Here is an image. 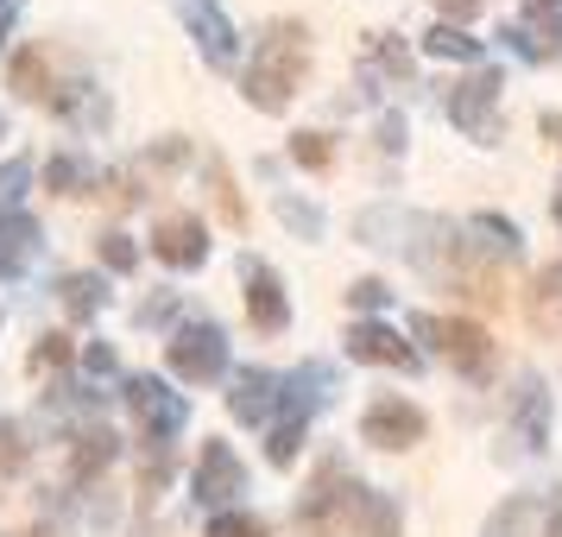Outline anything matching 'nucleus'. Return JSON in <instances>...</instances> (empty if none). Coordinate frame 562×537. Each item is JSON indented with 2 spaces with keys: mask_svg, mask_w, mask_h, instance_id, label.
I'll list each match as a JSON object with an SVG mask.
<instances>
[{
  "mask_svg": "<svg viewBox=\"0 0 562 537\" xmlns=\"http://www.w3.org/2000/svg\"><path fill=\"white\" fill-rule=\"evenodd\" d=\"M95 165L89 158H77V153H57V158H45V190H57V197H89L95 190Z\"/></svg>",
  "mask_w": 562,
  "mask_h": 537,
  "instance_id": "obj_22",
  "label": "nucleus"
},
{
  "mask_svg": "<svg viewBox=\"0 0 562 537\" xmlns=\"http://www.w3.org/2000/svg\"><path fill=\"white\" fill-rule=\"evenodd\" d=\"M348 360H367V367H398V373H417V367H424V355L411 348L405 335L385 329V323H373V316L348 323Z\"/></svg>",
  "mask_w": 562,
  "mask_h": 537,
  "instance_id": "obj_11",
  "label": "nucleus"
},
{
  "mask_svg": "<svg viewBox=\"0 0 562 537\" xmlns=\"http://www.w3.org/2000/svg\"><path fill=\"white\" fill-rule=\"evenodd\" d=\"M26 183H32V158H7L0 165V209H20Z\"/></svg>",
  "mask_w": 562,
  "mask_h": 537,
  "instance_id": "obj_33",
  "label": "nucleus"
},
{
  "mask_svg": "<svg viewBox=\"0 0 562 537\" xmlns=\"http://www.w3.org/2000/svg\"><path fill=\"white\" fill-rule=\"evenodd\" d=\"M26 424H13V417H0V474H13V468H26Z\"/></svg>",
  "mask_w": 562,
  "mask_h": 537,
  "instance_id": "obj_32",
  "label": "nucleus"
},
{
  "mask_svg": "<svg viewBox=\"0 0 562 537\" xmlns=\"http://www.w3.org/2000/svg\"><path fill=\"white\" fill-rule=\"evenodd\" d=\"M512 436H518V449H531V456L550 443V392H543L537 373H525L518 392H512Z\"/></svg>",
  "mask_w": 562,
  "mask_h": 537,
  "instance_id": "obj_16",
  "label": "nucleus"
},
{
  "mask_svg": "<svg viewBox=\"0 0 562 537\" xmlns=\"http://www.w3.org/2000/svg\"><path fill=\"white\" fill-rule=\"evenodd\" d=\"M127 411L139 417V430H146V443H153V449L178 443L183 424H190V405H183V392H171V385L158 380V373H133V380H127Z\"/></svg>",
  "mask_w": 562,
  "mask_h": 537,
  "instance_id": "obj_6",
  "label": "nucleus"
},
{
  "mask_svg": "<svg viewBox=\"0 0 562 537\" xmlns=\"http://www.w3.org/2000/svg\"><path fill=\"white\" fill-rule=\"evenodd\" d=\"M348 304H355L360 316H373V310H385V304H392V291H385L380 279H355V284H348Z\"/></svg>",
  "mask_w": 562,
  "mask_h": 537,
  "instance_id": "obj_36",
  "label": "nucleus"
},
{
  "mask_svg": "<svg viewBox=\"0 0 562 537\" xmlns=\"http://www.w3.org/2000/svg\"><path fill=\"white\" fill-rule=\"evenodd\" d=\"M102 266H108V272H133V266H139V247H133V234H121V228H108V234H102Z\"/></svg>",
  "mask_w": 562,
  "mask_h": 537,
  "instance_id": "obj_34",
  "label": "nucleus"
},
{
  "mask_svg": "<svg viewBox=\"0 0 562 537\" xmlns=\"http://www.w3.org/2000/svg\"><path fill=\"white\" fill-rule=\"evenodd\" d=\"M190 493H196V506H209V512H228L234 500L247 493V468H240V456H234L228 443H203V449H196Z\"/></svg>",
  "mask_w": 562,
  "mask_h": 537,
  "instance_id": "obj_7",
  "label": "nucleus"
},
{
  "mask_svg": "<svg viewBox=\"0 0 562 537\" xmlns=\"http://www.w3.org/2000/svg\"><path fill=\"white\" fill-rule=\"evenodd\" d=\"M45 247V228L26 209H0V279H26V266Z\"/></svg>",
  "mask_w": 562,
  "mask_h": 537,
  "instance_id": "obj_15",
  "label": "nucleus"
},
{
  "mask_svg": "<svg viewBox=\"0 0 562 537\" xmlns=\"http://www.w3.org/2000/svg\"><path fill=\"white\" fill-rule=\"evenodd\" d=\"M499 45H506L512 57H525V64H557V57H562V45H550V38H537V32L525 26V20L499 32Z\"/></svg>",
  "mask_w": 562,
  "mask_h": 537,
  "instance_id": "obj_27",
  "label": "nucleus"
},
{
  "mask_svg": "<svg viewBox=\"0 0 562 537\" xmlns=\"http://www.w3.org/2000/svg\"><path fill=\"white\" fill-rule=\"evenodd\" d=\"M304 70H310V32L297 20H272V26L259 32L254 57H247L240 96L259 114H284L291 96H297V82H304Z\"/></svg>",
  "mask_w": 562,
  "mask_h": 537,
  "instance_id": "obj_1",
  "label": "nucleus"
},
{
  "mask_svg": "<svg viewBox=\"0 0 562 537\" xmlns=\"http://www.w3.org/2000/svg\"><path fill=\"white\" fill-rule=\"evenodd\" d=\"M171 304H178L171 291H165V298H153V304H139V323H165V316H171Z\"/></svg>",
  "mask_w": 562,
  "mask_h": 537,
  "instance_id": "obj_41",
  "label": "nucleus"
},
{
  "mask_svg": "<svg viewBox=\"0 0 562 537\" xmlns=\"http://www.w3.org/2000/svg\"><path fill=\"white\" fill-rule=\"evenodd\" d=\"M77 360H82V373H102V380H108V373H121V360H114V348H108V342H89Z\"/></svg>",
  "mask_w": 562,
  "mask_h": 537,
  "instance_id": "obj_37",
  "label": "nucleus"
},
{
  "mask_svg": "<svg viewBox=\"0 0 562 537\" xmlns=\"http://www.w3.org/2000/svg\"><path fill=\"white\" fill-rule=\"evenodd\" d=\"M525 26H531L537 38L562 45V0H525Z\"/></svg>",
  "mask_w": 562,
  "mask_h": 537,
  "instance_id": "obj_31",
  "label": "nucleus"
},
{
  "mask_svg": "<svg viewBox=\"0 0 562 537\" xmlns=\"http://www.w3.org/2000/svg\"><path fill=\"white\" fill-rule=\"evenodd\" d=\"M240 298H247V323L266 335H279L291 323V298H284V279L266 266V259H240Z\"/></svg>",
  "mask_w": 562,
  "mask_h": 537,
  "instance_id": "obj_10",
  "label": "nucleus"
},
{
  "mask_svg": "<svg viewBox=\"0 0 562 537\" xmlns=\"http://www.w3.org/2000/svg\"><path fill=\"white\" fill-rule=\"evenodd\" d=\"M153 254L171 266V272H196L209 259V228L203 215H190V209H178V215H165L153 228Z\"/></svg>",
  "mask_w": 562,
  "mask_h": 537,
  "instance_id": "obj_12",
  "label": "nucleus"
},
{
  "mask_svg": "<svg viewBox=\"0 0 562 537\" xmlns=\"http://www.w3.org/2000/svg\"><path fill=\"white\" fill-rule=\"evenodd\" d=\"M114 449H121V436L108 430L102 417H95V424H82V430H77V443H70V474H77V481H89V474H102L108 461H114Z\"/></svg>",
  "mask_w": 562,
  "mask_h": 537,
  "instance_id": "obj_19",
  "label": "nucleus"
},
{
  "mask_svg": "<svg viewBox=\"0 0 562 537\" xmlns=\"http://www.w3.org/2000/svg\"><path fill=\"white\" fill-rule=\"evenodd\" d=\"M557 222H562V183H557Z\"/></svg>",
  "mask_w": 562,
  "mask_h": 537,
  "instance_id": "obj_44",
  "label": "nucleus"
},
{
  "mask_svg": "<svg viewBox=\"0 0 562 537\" xmlns=\"http://www.w3.org/2000/svg\"><path fill=\"white\" fill-rule=\"evenodd\" d=\"M537 127H543V139H550V146H562V114H543Z\"/></svg>",
  "mask_w": 562,
  "mask_h": 537,
  "instance_id": "obj_43",
  "label": "nucleus"
},
{
  "mask_svg": "<svg viewBox=\"0 0 562 537\" xmlns=\"http://www.w3.org/2000/svg\"><path fill=\"white\" fill-rule=\"evenodd\" d=\"M436 7H442V26H461V20H474V13H481L486 0H436Z\"/></svg>",
  "mask_w": 562,
  "mask_h": 537,
  "instance_id": "obj_38",
  "label": "nucleus"
},
{
  "mask_svg": "<svg viewBox=\"0 0 562 537\" xmlns=\"http://www.w3.org/2000/svg\"><path fill=\"white\" fill-rule=\"evenodd\" d=\"M499 70H474V77L449 82V121H456L474 146H499Z\"/></svg>",
  "mask_w": 562,
  "mask_h": 537,
  "instance_id": "obj_5",
  "label": "nucleus"
},
{
  "mask_svg": "<svg viewBox=\"0 0 562 537\" xmlns=\"http://www.w3.org/2000/svg\"><path fill=\"white\" fill-rule=\"evenodd\" d=\"M57 298H64V316L70 323H95L108 310V279L102 272H70V279L57 284Z\"/></svg>",
  "mask_w": 562,
  "mask_h": 537,
  "instance_id": "obj_20",
  "label": "nucleus"
},
{
  "mask_svg": "<svg viewBox=\"0 0 562 537\" xmlns=\"http://www.w3.org/2000/svg\"><path fill=\"white\" fill-rule=\"evenodd\" d=\"M13 89L26 96V102H52V64H45V52H20L13 57Z\"/></svg>",
  "mask_w": 562,
  "mask_h": 537,
  "instance_id": "obj_23",
  "label": "nucleus"
},
{
  "mask_svg": "<svg viewBox=\"0 0 562 537\" xmlns=\"http://www.w3.org/2000/svg\"><path fill=\"white\" fill-rule=\"evenodd\" d=\"M355 532H360V537H398V532H405V506H398L392 493H380V486H360V500H355Z\"/></svg>",
  "mask_w": 562,
  "mask_h": 537,
  "instance_id": "obj_18",
  "label": "nucleus"
},
{
  "mask_svg": "<svg viewBox=\"0 0 562 537\" xmlns=\"http://www.w3.org/2000/svg\"><path fill=\"white\" fill-rule=\"evenodd\" d=\"M20 537H45V532H20Z\"/></svg>",
  "mask_w": 562,
  "mask_h": 537,
  "instance_id": "obj_45",
  "label": "nucleus"
},
{
  "mask_svg": "<svg viewBox=\"0 0 562 537\" xmlns=\"http://www.w3.org/2000/svg\"><path fill=\"white\" fill-rule=\"evenodd\" d=\"M424 57H442V64H474V70H481L486 45H481V38H468L461 26H442V20H436V26L424 32Z\"/></svg>",
  "mask_w": 562,
  "mask_h": 537,
  "instance_id": "obj_21",
  "label": "nucleus"
},
{
  "mask_svg": "<svg viewBox=\"0 0 562 537\" xmlns=\"http://www.w3.org/2000/svg\"><path fill=\"white\" fill-rule=\"evenodd\" d=\"M335 399V367L323 360H304L297 373H284V417H310L316 405Z\"/></svg>",
  "mask_w": 562,
  "mask_h": 537,
  "instance_id": "obj_17",
  "label": "nucleus"
},
{
  "mask_svg": "<svg viewBox=\"0 0 562 537\" xmlns=\"http://www.w3.org/2000/svg\"><path fill=\"white\" fill-rule=\"evenodd\" d=\"M272 411H284V373H266V367L234 373V392H228V417L234 424H266Z\"/></svg>",
  "mask_w": 562,
  "mask_h": 537,
  "instance_id": "obj_14",
  "label": "nucleus"
},
{
  "mask_svg": "<svg viewBox=\"0 0 562 537\" xmlns=\"http://www.w3.org/2000/svg\"><path fill=\"white\" fill-rule=\"evenodd\" d=\"M279 222L291 234H304V240H323V228H329V222H323V209L304 203V197H291V190H279Z\"/></svg>",
  "mask_w": 562,
  "mask_h": 537,
  "instance_id": "obj_25",
  "label": "nucleus"
},
{
  "mask_svg": "<svg viewBox=\"0 0 562 537\" xmlns=\"http://www.w3.org/2000/svg\"><path fill=\"white\" fill-rule=\"evenodd\" d=\"M411 335L430 342L461 380H493V342H486L481 323H468V316H430L424 310V316H411Z\"/></svg>",
  "mask_w": 562,
  "mask_h": 537,
  "instance_id": "obj_3",
  "label": "nucleus"
},
{
  "mask_svg": "<svg viewBox=\"0 0 562 537\" xmlns=\"http://www.w3.org/2000/svg\"><path fill=\"white\" fill-rule=\"evenodd\" d=\"M468 254L481 259V266H518L525 259V234L499 209H474L468 215Z\"/></svg>",
  "mask_w": 562,
  "mask_h": 537,
  "instance_id": "obj_13",
  "label": "nucleus"
},
{
  "mask_svg": "<svg viewBox=\"0 0 562 537\" xmlns=\"http://www.w3.org/2000/svg\"><path fill=\"white\" fill-rule=\"evenodd\" d=\"M13 26H20V0H0V45L13 38Z\"/></svg>",
  "mask_w": 562,
  "mask_h": 537,
  "instance_id": "obj_42",
  "label": "nucleus"
},
{
  "mask_svg": "<svg viewBox=\"0 0 562 537\" xmlns=\"http://www.w3.org/2000/svg\"><path fill=\"white\" fill-rule=\"evenodd\" d=\"M209 537H266L259 512H209Z\"/></svg>",
  "mask_w": 562,
  "mask_h": 537,
  "instance_id": "obj_30",
  "label": "nucleus"
},
{
  "mask_svg": "<svg viewBox=\"0 0 562 537\" xmlns=\"http://www.w3.org/2000/svg\"><path fill=\"white\" fill-rule=\"evenodd\" d=\"M203 178H209V197H215V209H222V222H228V228H247V203H240V190H234L228 165H222V158H209Z\"/></svg>",
  "mask_w": 562,
  "mask_h": 537,
  "instance_id": "obj_24",
  "label": "nucleus"
},
{
  "mask_svg": "<svg viewBox=\"0 0 562 537\" xmlns=\"http://www.w3.org/2000/svg\"><path fill=\"white\" fill-rule=\"evenodd\" d=\"M165 360H171V373H178L183 385H209L228 373V329L222 323H183V329H171V342H165Z\"/></svg>",
  "mask_w": 562,
  "mask_h": 537,
  "instance_id": "obj_4",
  "label": "nucleus"
},
{
  "mask_svg": "<svg viewBox=\"0 0 562 537\" xmlns=\"http://www.w3.org/2000/svg\"><path fill=\"white\" fill-rule=\"evenodd\" d=\"M178 20H183V32L196 38V52H203L215 70H234V57H240V32H234V20L215 7V0H178Z\"/></svg>",
  "mask_w": 562,
  "mask_h": 537,
  "instance_id": "obj_9",
  "label": "nucleus"
},
{
  "mask_svg": "<svg viewBox=\"0 0 562 537\" xmlns=\"http://www.w3.org/2000/svg\"><path fill=\"white\" fill-rule=\"evenodd\" d=\"M543 537H562V486L550 493V506H543Z\"/></svg>",
  "mask_w": 562,
  "mask_h": 537,
  "instance_id": "obj_40",
  "label": "nucleus"
},
{
  "mask_svg": "<svg viewBox=\"0 0 562 537\" xmlns=\"http://www.w3.org/2000/svg\"><path fill=\"white\" fill-rule=\"evenodd\" d=\"M291 158H297L304 171H329V165H335L329 133H297V139H291Z\"/></svg>",
  "mask_w": 562,
  "mask_h": 537,
  "instance_id": "obj_29",
  "label": "nucleus"
},
{
  "mask_svg": "<svg viewBox=\"0 0 562 537\" xmlns=\"http://www.w3.org/2000/svg\"><path fill=\"white\" fill-rule=\"evenodd\" d=\"M0 133H7V114H0Z\"/></svg>",
  "mask_w": 562,
  "mask_h": 537,
  "instance_id": "obj_46",
  "label": "nucleus"
},
{
  "mask_svg": "<svg viewBox=\"0 0 562 537\" xmlns=\"http://www.w3.org/2000/svg\"><path fill=\"white\" fill-rule=\"evenodd\" d=\"M70 360V335H38V348H32V373H57Z\"/></svg>",
  "mask_w": 562,
  "mask_h": 537,
  "instance_id": "obj_35",
  "label": "nucleus"
},
{
  "mask_svg": "<svg viewBox=\"0 0 562 537\" xmlns=\"http://www.w3.org/2000/svg\"><path fill=\"white\" fill-rule=\"evenodd\" d=\"M380 153H405V121H398V114L380 121Z\"/></svg>",
  "mask_w": 562,
  "mask_h": 537,
  "instance_id": "obj_39",
  "label": "nucleus"
},
{
  "mask_svg": "<svg viewBox=\"0 0 562 537\" xmlns=\"http://www.w3.org/2000/svg\"><path fill=\"white\" fill-rule=\"evenodd\" d=\"M531 291V323H562V266H543Z\"/></svg>",
  "mask_w": 562,
  "mask_h": 537,
  "instance_id": "obj_28",
  "label": "nucleus"
},
{
  "mask_svg": "<svg viewBox=\"0 0 562 537\" xmlns=\"http://www.w3.org/2000/svg\"><path fill=\"white\" fill-rule=\"evenodd\" d=\"M304 436H310V417H279V424H272V443H266V461H272V468H291L297 449H304Z\"/></svg>",
  "mask_w": 562,
  "mask_h": 537,
  "instance_id": "obj_26",
  "label": "nucleus"
},
{
  "mask_svg": "<svg viewBox=\"0 0 562 537\" xmlns=\"http://www.w3.org/2000/svg\"><path fill=\"white\" fill-rule=\"evenodd\" d=\"M355 500H360V486H355V474H348V461L329 456L316 468L310 493L297 500V532L304 537H341L348 518H355Z\"/></svg>",
  "mask_w": 562,
  "mask_h": 537,
  "instance_id": "obj_2",
  "label": "nucleus"
},
{
  "mask_svg": "<svg viewBox=\"0 0 562 537\" xmlns=\"http://www.w3.org/2000/svg\"><path fill=\"white\" fill-rule=\"evenodd\" d=\"M424 430H430V417L411 405V399H398V392L373 399L367 417H360V443H373V449H417Z\"/></svg>",
  "mask_w": 562,
  "mask_h": 537,
  "instance_id": "obj_8",
  "label": "nucleus"
}]
</instances>
